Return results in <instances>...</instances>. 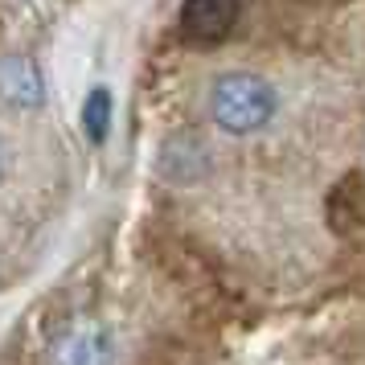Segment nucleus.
Wrapping results in <instances>:
<instances>
[{
  "label": "nucleus",
  "mask_w": 365,
  "mask_h": 365,
  "mask_svg": "<svg viewBox=\"0 0 365 365\" xmlns=\"http://www.w3.org/2000/svg\"><path fill=\"white\" fill-rule=\"evenodd\" d=\"M46 95V86H41V74H37L34 62H25V58H4L0 62V99L9 103V107H37Z\"/></svg>",
  "instance_id": "obj_4"
},
{
  "label": "nucleus",
  "mask_w": 365,
  "mask_h": 365,
  "mask_svg": "<svg viewBox=\"0 0 365 365\" xmlns=\"http://www.w3.org/2000/svg\"><path fill=\"white\" fill-rule=\"evenodd\" d=\"M9 165H13V152H9V144H4V140H0V177L9 173Z\"/></svg>",
  "instance_id": "obj_6"
},
{
  "label": "nucleus",
  "mask_w": 365,
  "mask_h": 365,
  "mask_svg": "<svg viewBox=\"0 0 365 365\" xmlns=\"http://www.w3.org/2000/svg\"><path fill=\"white\" fill-rule=\"evenodd\" d=\"M238 0H185L181 4V34L197 46H214L238 25Z\"/></svg>",
  "instance_id": "obj_2"
},
{
  "label": "nucleus",
  "mask_w": 365,
  "mask_h": 365,
  "mask_svg": "<svg viewBox=\"0 0 365 365\" xmlns=\"http://www.w3.org/2000/svg\"><path fill=\"white\" fill-rule=\"evenodd\" d=\"M83 128H86V135H91V144H103V140H107V132H111V91L95 86V91L86 95Z\"/></svg>",
  "instance_id": "obj_5"
},
{
  "label": "nucleus",
  "mask_w": 365,
  "mask_h": 365,
  "mask_svg": "<svg viewBox=\"0 0 365 365\" xmlns=\"http://www.w3.org/2000/svg\"><path fill=\"white\" fill-rule=\"evenodd\" d=\"M53 365H111V341L103 329H70L53 341Z\"/></svg>",
  "instance_id": "obj_3"
},
{
  "label": "nucleus",
  "mask_w": 365,
  "mask_h": 365,
  "mask_svg": "<svg viewBox=\"0 0 365 365\" xmlns=\"http://www.w3.org/2000/svg\"><path fill=\"white\" fill-rule=\"evenodd\" d=\"M279 111V95L275 86L259 78V74H247V70H234V74H222L210 91V115L222 132L230 135H250L267 128Z\"/></svg>",
  "instance_id": "obj_1"
}]
</instances>
